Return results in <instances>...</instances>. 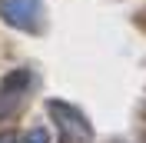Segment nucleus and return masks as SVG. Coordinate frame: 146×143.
<instances>
[{
  "mask_svg": "<svg viewBox=\"0 0 146 143\" xmlns=\"http://www.w3.org/2000/svg\"><path fill=\"white\" fill-rule=\"evenodd\" d=\"M50 113H53V123H56V130H60V143H90L93 140L90 123H86L73 107H66V103H50Z\"/></svg>",
  "mask_w": 146,
  "mask_h": 143,
  "instance_id": "nucleus-1",
  "label": "nucleus"
},
{
  "mask_svg": "<svg viewBox=\"0 0 146 143\" xmlns=\"http://www.w3.org/2000/svg\"><path fill=\"white\" fill-rule=\"evenodd\" d=\"M0 17L20 30L40 27V0H0Z\"/></svg>",
  "mask_w": 146,
  "mask_h": 143,
  "instance_id": "nucleus-2",
  "label": "nucleus"
},
{
  "mask_svg": "<svg viewBox=\"0 0 146 143\" xmlns=\"http://www.w3.org/2000/svg\"><path fill=\"white\" fill-rule=\"evenodd\" d=\"M23 83H27V73H10L7 80H3V97H0V116L7 113V110H13L23 100Z\"/></svg>",
  "mask_w": 146,
  "mask_h": 143,
  "instance_id": "nucleus-3",
  "label": "nucleus"
},
{
  "mask_svg": "<svg viewBox=\"0 0 146 143\" xmlns=\"http://www.w3.org/2000/svg\"><path fill=\"white\" fill-rule=\"evenodd\" d=\"M23 143H50V133H46V130H30V133L23 136Z\"/></svg>",
  "mask_w": 146,
  "mask_h": 143,
  "instance_id": "nucleus-4",
  "label": "nucleus"
}]
</instances>
